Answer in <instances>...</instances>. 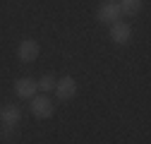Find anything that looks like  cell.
<instances>
[{
	"instance_id": "obj_1",
	"label": "cell",
	"mask_w": 151,
	"mask_h": 144,
	"mask_svg": "<svg viewBox=\"0 0 151 144\" xmlns=\"http://www.w3.org/2000/svg\"><path fill=\"white\" fill-rule=\"evenodd\" d=\"M31 113H34V118H39V120L50 118V115H53V103H50V99H48L46 94L31 96Z\"/></svg>"
},
{
	"instance_id": "obj_2",
	"label": "cell",
	"mask_w": 151,
	"mask_h": 144,
	"mask_svg": "<svg viewBox=\"0 0 151 144\" xmlns=\"http://www.w3.org/2000/svg\"><path fill=\"white\" fill-rule=\"evenodd\" d=\"M19 120H22V108H19V106L10 103V106H3V108H0V125H3V127L14 130L17 125H19Z\"/></svg>"
},
{
	"instance_id": "obj_3",
	"label": "cell",
	"mask_w": 151,
	"mask_h": 144,
	"mask_svg": "<svg viewBox=\"0 0 151 144\" xmlns=\"http://www.w3.org/2000/svg\"><path fill=\"white\" fill-rule=\"evenodd\" d=\"M39 53H41V46L34 39H27V41H22L19 46H17V58H19L22 63H34L36 58H39Z\"/></svg>"
},
{
	"instance_id": "obj_4",
	"label": "cell",
	"mask_w": 151,
	"mask_h": 144,
	"mask_svg": "<svg viewBox=\"0 0 151 144\" xmlns=\"http://www.w3.org/2000/svg\"><path fill=\"white\" fill-rule=\"evenodd\" d=\"M55 94H58L60 101H70L74 94H77V79L74 77H63L55 82V89H53Z\"/></svg>"
},
{
	"instance_id": "obj_5",
	"label": "cell",
	"mask_w": 151,
	"mask_h": 144,
	"mask_svg": "<svg viewBox=\"0 0 151 144\" xmlns=\"http://www.w3.org/2000/svg\"><path fill=\"white\" fill-rule=\"evenodd\" d=\"M110 39H113V43H118V46L129 43V39H132V27L125 24V22L110 24Z\"/></svg>"
},
{
	"instance_id": "obj_6",
	"label": "cell",
	"mask_w": 151,
	"mask_h": 144,
	"mask_svg": "<svg viewBox=\"0 0 151 144\" xmlns=\"http://www.w3.org/2000/svg\"><path fill=\"white\" fill-rule=\"evenodd\" d=\"M96 17H99V22H103V24H115V22H120V7H118V3H106V5H101L99 12H96Z\"/></svg>"
},
{
	"instance_id": "obj_7",
	"label": "cell",
	"mask_w": 151,
	"mask_h": 144,
	"mask_svg": "<svg viewBox=\"0 0 151 144\" xmlns=\"http://www.w3.org/2000/svg\"><path fill=\"white\" fill-rule=\"evenodd\" d=\"M14 91H17L19 99H31V96H36V91H39V84H36L34 79H29V77H22V79L14 82Z\"/></svg>"
},
{
	"instance_id": "obj_8",
	"label": "cell",
	"mask_w": 151,
	"mask_h": 144,
	"mask_svg": "<svg viewBox=\"0 0 151 144\" xmlns=\"http://www.w3.org/2000/svg\"><path fill=\"white\" fill-rule=\"evenodd\" d=\"M120 14H137L142 10V0H118Z\"/></svg>"
},
{
	"instance_id": "obj_9",
	"label": "cell",
	"mask_w": 151,
	"mask_h": 144,
	"mask_svg": "<svg viewBox=\"0 0 151 144\" xmlns=\"http://www.w3.org/2000/svg\"><path fill=\"white\" fill-rule=\"evenodd\" d=\"M55 82H58V79H55L53 75H46V77H41L36 84H39V91H53V89H55Z\"/></svg>"
},
{
	"instance_id": "obj_10",
	"label": "cell",
	"mask_w": 151,
	"mask_h": 144,
	"mask_svg": "<svg viewBox=\"0 0 151 144\" xmlns=\"http://www.w3.org/2000/svg\"><path fill=\"white\" fill-rule=\"evenodd\" d=\"M108 3H118V0H108Z\"/></svg>"
}]
</instances>
